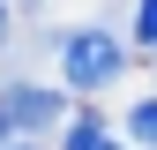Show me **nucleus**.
Wrapping results in <instances>:
<instances>
[{
    "label": "nucleus",
    "instance_id": "f257e3e1",
    "mask_svg": "<svg viewBox=\"0 0 157 150\" xmlns=\"http://www.w3.org/2000/svg\"><path fill=\"white\" fill-rule=\"evenodd\" d=\"M120 38H105V30H75L67 45H60V75H67V90H105L112 75H120Z\"/></svg>",
    "mask_w": 157,
    "mask_h": 150
},
{
    "label": "nucleus",
    "instance_id": "f03ea898",
    "mask_svg": "<svg viewBox=\"0 0 157 150\" xmlns=\"http://www.w3.org/2000/svg\"><path fill=\"white\" fill-rule=\"evenodd\" d=\"M0 112L23 128V135H45V128H60L67 98H60V90H45V83H0Z\"/></svg>",
    "mask_w": 157,
    "mask_h": 150
},
{
    "label": "nucleus",
    "instance_id": "7ed1b4c3",
    "mask_svg": "<svg viewBox=\"0 0 157 150\" xmlns=\"http://www.w3.org/2000/svg\"><path fill=\"white\" fill-rule=\"evenodd\" d=\"M67 150H120V143L105 135V120H75L67 128Z\"/></svg>",
    "mask_w": 157,
    "mask_h": 150
},
{
    "label": "nucleus",
    "instance_id": "20e7f679",
    "mask_svg": "<svg viewBox=\"0 0 157 150\" xmlns=\"http://www.w3.org/2000/svg\"><path fill=\"white\" fill-rule=\"evenodd\" d=\"M127 135L142 143V150H157V98H142V105L127 112Z\"/></svg>",
    "mask_w": 157,
    "mask_h": 150
},
{
    "label": "nucleus",
    "instance_id": "39448f33",
    "mask_svg": "<svg viewBox=\"0 0 157 150\" xmlns=\"http://www.w3.org/2000/svg\"><path fill=\"white\" fill-rule=\"evenodd\" d=\"M135 45L157 53V0H142V15H135Z\"/></svg>",
    "mask_w": 157,
    "mask_h": 150
},
{
    "label": "nucleus",
    "instance_id": "423d86ee",
    "mask_svg": "<svg viewBox=\"0 0 157 150\" xmlns=\"http://www.w3.org/2000/svg\"><path fill=\"white\" fill-rule=\"evenodd\" d=\"M8 135H15V120H8V112H0V150H8Z\"/></svg>",
    "mask_w": 157,
    "mask_h": 150
},
{
    "label": "nucleus",
    "instance_id": "0eeeda50",
    "mask_svg": "<svg viewBox=\"0 0 157 150\" xmlns=\"http://www.w3.org/2000/svg\"><path fill=\"white\" fill-rule=\"evenodd\" d=\"M8 30H15V23H8V8H0V45H8Z\"/></svg>",
    "mask_w": 157,
    "mask_h": 150
},
{
    "label": "nucleus",
    "instance_id": "6e6552de",
    "mask_svg": "<svg viewBox=\"0 0 157 150\" xmlns=\"http://www.w3.org/2000/svg\"><path fill=\"white\" fill-rule=\"evenodd\" d=\"M23 150H37V143H23Z\"/></svg>",
    "mask_w": 157,
    "mask_h": 150
}]
</instances>
